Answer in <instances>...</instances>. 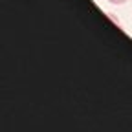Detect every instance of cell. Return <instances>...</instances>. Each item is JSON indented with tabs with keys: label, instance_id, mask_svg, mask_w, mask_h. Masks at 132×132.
<instances>
[{
	"label": "cell",
	"instance_id": "6da1fadb",
	"mask_svg": "<svg viewBox=\"0 0 132 132\" xmlns=\"http://www.w3.org/2000/svg\"><path fill=\"white\" fill-rule=\"evenodd\" d=\"M108 4H112V6H121V4H125V2H128V0H106Z\"/></svg>",
	"mask_w": 132,
	"mask_h": 132
}]
</instances>
